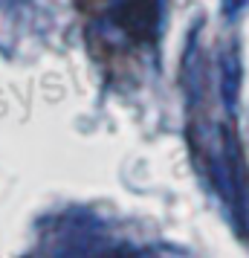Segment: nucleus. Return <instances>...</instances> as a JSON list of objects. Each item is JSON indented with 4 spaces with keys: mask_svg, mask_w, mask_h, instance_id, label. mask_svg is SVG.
Returning <instances> with one entry per match:
<instances>
[{
    "mask_svg": "<svg viewBox=\"0 0 249 258\" xmlns=\"http://www.w3.org/2000/svg\"><path fill=\"white\" fill-rule=\"evenodd\" d=\"M122 26L131 32L136 41L148 38L151 26H154V0H131L125 9H122Z\"/></svg>",
    "mask_w": 249,
    "mask_h": 258,
    "instance_id": "nucleus-1",
    "label": "nucleus"
}]
</instances>
